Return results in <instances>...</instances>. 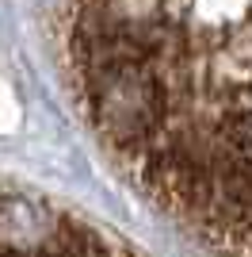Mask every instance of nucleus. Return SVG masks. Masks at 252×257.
<instances>
[{"label": "nucleus", "mask_w": 252, "mask_h": 257, "mask_svg": "<svg viewBox=\"0 0 252 257\" xmlns=\"http://www.w3.org/2000/svg\"><path fill=\"white\" fill-rule=\"evenodd\" d=\"M96 135L195 242L252 257V0H65Z\"/></svg>", "instance_id": "nucleus-1"}]
</instances>
